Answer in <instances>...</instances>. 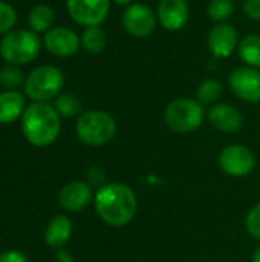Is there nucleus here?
<instances>
[{
  "mask_svg": "<svg viewBox=\"0 0 260 262\" xmlns=\"http://www.w3.org/2000/svg\"><path fill=\"white\" fill-rule=\"evenodd\" d=\"M210 124L222 134H236L244 126V115L230 103H216L208 111Z\"/></svg>",
  "mask_w": 260,
  "mask_h": 262,
  "instance_id": "obj_14",
  "label": "nucleus"
},
{
  "mask_svg": "<svg viewBox=\"0 0 260 262\" xmlns=\"http://www.w3.org/2000/svg\"><path fill=\"white\" fill-rule=\"evenodd\" d=\"M253 262H260V246L254 250V253H253Z\"/></svg>",
  "mask_w": 260,
  "mask_h": 262,
  "instance_id": "obj_30",
  "label": "nucleus"
},
{
  "mask_svg": "<svg viewBox=\"0 0 260 262\" xmlns=\"http://www.w3.org/2000/svg\"><path fill=\"white\" fill-rule=\"evenodd\" d=\"M0 262H28V258L17 250H6L0 255Z\"/></svg>",
  "mask_w": 260,
  "mask_h": 262,
  "instance_id": "obj_28",
  "label": "nucleus"
},
{
  "mask_svg": "<svg viewBox=\"0 0 260 262\" xmlns=\"http://www.w3.org/2000/svg\"><path fill=\"white\" fill-rule=\"evenodd\" d=\"M218 163L224 173L234 178H242L250 175L256 167V157L250 147L242 144H231L222 149Z\"/></svg>",
  "mask_w": 260,
  "mask_h": 262,
  "instance_id": "obj_8",
  "label": "nucleus"
},
{
  "mask_svg": "<svg viewBox=\"0 0 260 262\" xmlns=\"http://www.w3.org/2000/svg\"><path fill=\"white\" fill-rule=\"evenodd\" d=\"M93 204L98 216L112 227L127 226L138 210L135 192L123 183L101 186L93 196Z\"/></svg>",
  "mask_w": 260,
  "mask_h": 262,
  "instance_id": "obj_1",
  "label": "nucleus"
},
{
  "mask_svg": "<svg viewBox=\"0 0 260 262\" xmlns=\"http://www.w3.org/2000/svg\"><path fill=\"white\" fill-rule=\"evenodd\" d=\"M0 84L8 91L17 89L18 86L23 84V72L14 64L2 68L0 69Z\"/></svg>",
  "mask_w": 260,
  "mask_h": 262,
  "instance_id": "obj_24",
  "label": "nucleus"
},
{
  "mask_svg": "<svg viewBox=\"0 0 260 262\" xmlns=\"http://www.w3.org/2000/svg\"><path fill=\"white\" fill-rule=\"evenodd\" d=\"M70 235H72V221L64 215H58L48 224L44 241L52 249H61L70 239Z\"/></svg>",
  "mask_w": 260,
  "mask_h": 262,
  "instance_id": "obj_16",
  "label": "nucleus"
},
{
  "mask_svg": "<svg viewBox=\"0 0 260 262\" xmlns=\"http://www.w3.org/2000/svg\"><path fill=\"white\" fill-rule=\"evenodd\" d=\"M112 0H67V12L80 26H101L107 18Z\"/></svg>",
  "mask_w": 260,
  "mask_h": 262,
  "instance_id": "obj_9",
  "label": "nucleus"
},
{
  "mask_svg": "<svg viewBox=\"0 0 260 262\" xmlns=\"http://www.w3.org/2000/svg\"><path fill=\"white\" fill-rule=\"evenodd\" d=\"M25 112V98L15 91L0 94V124H8L20 118Z\"/></svg>",
  "mask_w": 260,
  "mask_h": 262,
  "instance_id": "obj_17",
  "label": "nucleus"
},
{
  "mask_svg": "<svg viewBox=\"0 0 260 262\" xmlns=\"http://www.w3.org/2000/svg\"><path fill=\"white\" fill-rule=\"evenodd\" d=\"M41 48L40 37L29 29L8 32L0 41V54L5 61L14 66H21L32 61Z\"/></svg>",
  "mask_w": 260,
  "mask_h": 262,
  "instance_id": "obj_6",
  "label": "nucleus"
},
{
  "mask_svg": "<svg viewBox=\"0 0 260 262\" xmlns=\"http://www.w3.org/2000/svg\"><path fill=\"white\" fill-rule=\"evenodd\" d=\"M58 112L60 117H66V118H70V117H75L80 114L81 111V103L80 100L74 95V94H60L57 98H55V106H54Z\"/></svg>",
  "mask_w": 260,
  "mask_h": 262,
  "instance_id": "obj_23",
  "label": "nucleus"
},
{
  "mask_svg": "<svg viewBox=\"0 0 260 262\" xmlns=\"http://www.w3.org/2000/svg\"><path fill=\"white\" fill-rule=\"evenodd\" d=\"M115 5H118V6H130L132 3H135V0H112Z\"/></svg>",
  "mask_w": 260,
  "mask_h": 262,
  "instance_id": "obj_29",
  "label": "nucleus"
},
{
  "mask_svg": "<svg viewBox=\"0 0 260 262\" xmlns=\"http://www.w3.org/2000/svg\"><path fill=\"white\" fill-rule=\"evenodd\" d=\"M15 9L9 3L0 0V34H8V31L15 25Z\"/></svg>",
  "mask_w": 260,
  "mask_h": 262,
  "instance_id": "obj_25",
  "label": "nucleus"
},
{
  "mask_svg": "<svg viewBox=\"0 0 260 262\" xmlns=\"http://www.w3.org/2000/svg\"><path fill=\"white\" fill-rule=\"evenodd\" d=\"M224 88L222 83L218 78H205L201 81V84L196 89V100L205 106V104H216L219 98L222 97Z\"/></svg>",
  "mask_w": 260,
  "mask_h": 262,
  "instance_id": "obj_21",
  "label": "nucleus"
},
{
  "mask_svg": "<svg viewBox=\"0 0 260 262\" xmlns=\"http://www.w3.org/2000/svg\"><path fill=\"white\" fill-rule=\"evenodd\" d=\"M244 15L250 20L260 21V0H244L242 3Z\"/></svg>",
  "mask_w": 260,
  "mask_h": 262,
  "instance_id": "obj_27",
  "label": "nucleus"
},
{
  "mask_svg": "<svg viewBox=\"0 0 260 262\" xmlns=\"http://www.w3.org/2000/svg\"><path fill=\"white\" fill-rule=\"evenodd\" d=\"M60 129V115L49 103H32L21 115V132L28 143L35 147L52 144L58 138Z\"/></svg>",
  "mask_w": 260,
  "mask_h": 262,
  "instance_id": "obj_2",
  "label": "nucleus"
},
{
  "mask_svg": "<svg viewBox=\"0 0 260 262\" xmlns=\"http://www.w3.org/2000/svg\"><path fill=\"white\" fill-rule=\"evenodd\" d=\"M93 193L89 184L83 181H72L66 184L58 193L60 206L67 212H80L89 206Z\"/></svg>",
  "mask_w": 260,
  "mask_h": 262,
  "instance_id": "obj_15",
  "label": "nucleus"
},
{
  "mask_svg": "<svg viewBox=\"0 0 260 262\" xmlns=\"http://www.w3.org/2000/svg\"><path fill=\"white\" fill-rule=\"evenodd\" d=\"M239 34L230 23H216L207 35V48L216 58H228L238 51Z\"/></svg>",
  "mask_w": 260,
  "mask_h": 262,
  "instance_id": "obj_11",
  "label": "nucleus"
},
{
  "mask_svg": "<svg viewBox=\"0 0 260 262\" xmlns=\"http://www.w3.org/2000/svg\"><path fill=\"white\" fill-rule=\"evenodd\" d=\"M238 54L244 66L260 69V34H248L241 38Z\"/></svg>",
  "mask_w": 260,
  "mask_h": 262,
  "instance_id": "obj_18",
  "label": "nucleus"
},
{
  "mask_svg": "<svg viewBox=\"0 0 260 262\" xmlns=\"http://www.w3.org/2000/svg\"><path fill=\"white\" fill-rule=\"evenodd\" d=\"M64 75L52 64H43L29 72L25 80V94L35 103H48L57 98L63 89Z\"/></svg>",
  "mask_w": 260,
  "mask_h": 262,
  "instance_id": "obj_5",
  "label": "nucleus"
},
{
  "mask_svg": "<svg viewBox=\"0 0 260 262\" xmlns=\"http://www.w3.org/2000/svg\"><path fill=\"white\" fill-rule=\"evenodd\" d=\"M245 227L247 232L260 241V203H257L247 215L245 218Z\"/></svg>",
  "mask_w": 260,
  "mask_h": 262,
  "instance_id": "obj_26",
  "label": "nucleus"
},
{
  "mask_svg": "<svg viewBox=\"0 0 260 262\" xmlns=\"http://www.w3.org/2000/svg\"><path fill=\"white\" fill-rule=\"evenodd\" d=\"M46 49L55 57H72L81 46L80 37L66 26H55L44 35Z\"/></svg>",
  "mask_w": 260,
  "mask_h": 262,
  "instance_id": "obj_13",
  "label": "nucleus"
},
{
  "mask_svg": "<svg viewBox=\"0 0 260 262\" xmlns=\"http://www.w3.org/2000/svg\"><path fill=\"white\" fill-rule=\"evenodd\" d=\"M205 118V109L196 98L181 97L167 104L164 121L176 134H190L201 127Z\"/></svg>",
  "mask_w": 260,
  "mask_h": 262,
  "instance_id": "obj_4",
  "label": "nucleus"
},
{
  "mask_svg": "<svg viewBox=\"0 0 260 262\" xmlns=\"http://www.w3.org/2000/svg\"><path fill=\"white\" fill-rule=\"evenodd\" d=\"M228 84L231 92L242 101H260V69L250 66L234 68L228 75Z\"/></svg>",
  "mask_w": 260,
  "mask_h": 262,
  "instance_id": "obj_10",
  "label": "nucleus"
},
{
  "mask_svg": "<svg viewBox=\"0 0 260 262\" xmlns=\"http://www.w3.org/2000/svg\"><path fill=\"white\" fill-rule=\"evenodd\" d=\"M80 40H81L83 49L89 54H100L107 46V34L101 26L84 28Z\"/></svg>",
  "mask_w": 260,
  "mask_h": 262,
  "instance_id": "obj_20",
  "label": "nucleus"
},
{
  "mask_svg": "<svg viewBox=\"0 0 260 262\" xmlns=\"http://www.w3.org/2000/svg\"><path fill=\"white\" fill-rule=\"evenodd\" d=\"M158 23L170 32L185 28L190 18V5L187 0H159L156 6Z\"/></svg>",
  "mask_w": 260,
  "mask_h": 262,
  "instance_id": "obj_12",
  "label": "nucleus"
},
{
  "mask_svg": "<svg viewBox=\"0 0 260 262\" xmlns=\"http://www.w3.org/2000/svg\"><path fill=\"white\" fill-rule=\"evenodd\" d=\"M123 28L127 34L135 38H147L150 37L158 25L156 11H153L149 5L135 2L127 6L121 17Z\"/></svg>",
  "mask_w": 260,
  "mask_h": 262,
  "instance_id": "obj_7",
  "label": "nucleus"
},
{
  "mask_svg": "<svg viewBox=\"0 0 260 262\" xmlns=\"http://www.w3.org/2000/svg\"><path fill=\"white\" fill-rule=\"evenodd\" d=\"M31 31L37 32H48L52 29L54 21H55V15L51 6L48 5H35L28 17Z\"/></svg>",
  "mask_w": 260,
  "mask_h": 262,
  "instance_id": "obj_19",
  "label": "nucleus"
},
{
  "mask_svg": "<svg viewBox=\"0 0 260 262\" xmlns=\"http://www.w3.org/2000/svg\"><path fill=\"white\" fill-rule=\"evenodd\" d=\"M75 130L81 143L92 147H100L109 144L115 138L116 121L109 112L92 109L78 117Z\"/></svg>",
  "mask_w": 260,
  "mask_h": 262,
  "instance_id": "obj_3",
  "label": "nucleus"
},
{
  "mask_svg": "<svg viewBox=\"0 0 260 262\" xmlns=\"http://www.w3.org/2000/svg\"><path fill=\"white\" fill-rule=\"evenodd\" d=\"M234 14L233 0H210L207 5V15L215 23H225Z\"/></svg>",
  "mask_w": 260,
  "mask_h": 262,
  "instance_id": "obj_22",
  "label": "nucleus"
}]
</instances>
